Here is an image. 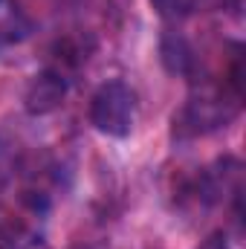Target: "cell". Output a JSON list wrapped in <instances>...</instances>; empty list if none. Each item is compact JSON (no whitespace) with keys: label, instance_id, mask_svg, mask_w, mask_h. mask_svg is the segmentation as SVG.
<instances>
[{"label":"cell","instance_id":"6da1fadb","mask_svg":"<svg viewBox=\"0 0 246 249\" xmlns=\"http://www.w3.org/2000/svg\"><path fill=\"white\" fill-rule=\"evenodd\" d=\"M241 96L229 81L220 84H194L185 107L174 113V136H197L217 127H226L241 110Z\"/></svg>","mask_w":246,"mask_h":249},{"label":"cell","instance_id":"7a4b0ae2","mask_svg":"<svg viewBox=\"0 0 246 249\" xmlns=\"http://www.w3.org/2000/svg\"><path fill=\"white\" fill-rule=\"evenodd\" d=\"M133 116H136V96L124 81L102 84L90 99V124L105 136L124 139L133 127Z\"/></svg>","mask_w":246,"mask_h":249},{"label":"cell","instance_id":"3957f363","mask_svg":"<svg viewBox=\"0 0 246 249\" xmlns=\"http://www.w3.org/2000/svg\"><path fill=\"white\" fill-rule=\"evenodd\" d=\"M67 99V78L58 70H41L32 75L23 93V107L29 116H47L55 113Z\"/></svg>","mask_w":246,"mask_h":249},{"label":"cell","instance_id":"277c9868","mask_svg":"<svg viewBox=\"0 0 246 249\" xmlns=\"http://www.w3.org/2000/svg\"><path fill=\"white\" fill-rule=\"evenodd\" d=\"M159 61L171 75H180V78H194L197 72V53L180 32H165L159 38Z\"/></svg>","mask_w":246,"mask_h":249},{"label":"cell","instance_id":"5b68a950","mask_svg":"<svg viewBox=\"0 0 246 249\" xmlns=\"http://www.w3.org/2000/svg\"><path fill=\"white\" fill-rule=\"evenodd\" d=\"M29 32H32V20L18 6H9L6 12H0V50L20 44L23 38H29Z\"/></svg>","mask_w":246,"mask_h":249},{"label":"cell","instance_id":"8992f818","mask_svg":"<svg viewBox=\"0 0 246 249\" xmlns=\"http://www.w3.org/2000/svg\"><path fill=\"white\" fill-rule=\"evenodd\" d=\"M151 6L165 20H183L197 9V0H151Z\"/></svg>","mask_w":246,"mask_h":249},{"label":"cell","instance_id":"52a82bcc","mask_svg":"<svg viewBox=\"0 0 246 249\" xmlns=\"http://www.w3.org/2000/svg\"><path fill=\"white\" fill-rule=\"evenodd\" d=\"M9 174H12V154L6 145H0V186L9 180Z\"/></svg>","mask_w":246,"mask_h":249},{"label":"cell","instance_id":"ba28073f","mask_svg":"<svg viewBox=\"0 0 246 249\" xmlns=\"http://www.w3.org/2000/svg\"><path fill=\"white\" fill-rule=\"evenodd\" d=\"M197 249H232V247L226 244V238H223L220 232H214V235H209V238H206Z\"/></svg>","mask_w":246,"mask_h":249}]
</instances>
